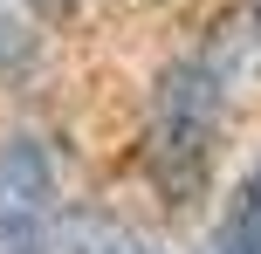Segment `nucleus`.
Listing matches in <instances>:
<instances>
[{
    "label": "nucleus",
    "instance_id": "1",
    "mask_svg": "<svg viewBox=\"0 0 261 254\" xmlns=\"http://www.w3.org/2000/svg\"><path fill=\"white\" fill-rule=\"evenodd\" d=\"M220 110H227V76L213 55H179L158 76L151 117H144V172L172 206L206 192L213 145H220Z\"/></svg>",
    "mask_w": 261,
    "mask_h": 254
},
{
    "label": "nucleus",
    "instance_id": "4",
    "mask_svg": "<svg viewBox=\"0 0 261 254\" xmlns=\"http://www.w3.org/2000/svg\"><path fill=\"white\" fill-rule=\"evenodd\" d=\"M110 254H165V247H110Z\"/></svg>",
    "mask_w": 261,
    "mask_h": 254
},
{
    "label": "nucleus",
    "instance_id": "2",
    "mask_svg": "<svg viewBox=\"0 0 261 254\" xmlns=\"http://www.w3.org/2000/svg\"><path fill=\"white\" fill-rule=\"evenodd\" d=\"M0 254H55V165L35 131L0 137Z\"/></svg>",
    "mask_w": 261,
    "mask_h": 254
},
{
    "label": "nucleus",
    "instance_id": "3",
    "mask_svg": "<svg viewBox=\"0 0 261 254\" xmlns=\"http://www.w3.org/2000/svg\"><path fill=\"white\" fill-rule=\"evenodd\" d=\"M213 254H261V165H248V179L234 186L213 234Z\"/></svg>",
    "mask_w": 261,
    "mask_h": 254
},
{
    "label": "nucleus",
    "instance_id": "5",
    "mask_svg": "<svg viewBox=\"0 0 261 254\" xmlns=\"http://www.w3.org/2000/svg\"><path fill=\"white\" fill-rule=\"evenodd\" d=\"M35 7H69V0H35Z\"/></svg>",
    "mask_w": 261,
    "mask_h": 254
}]
</instances>
